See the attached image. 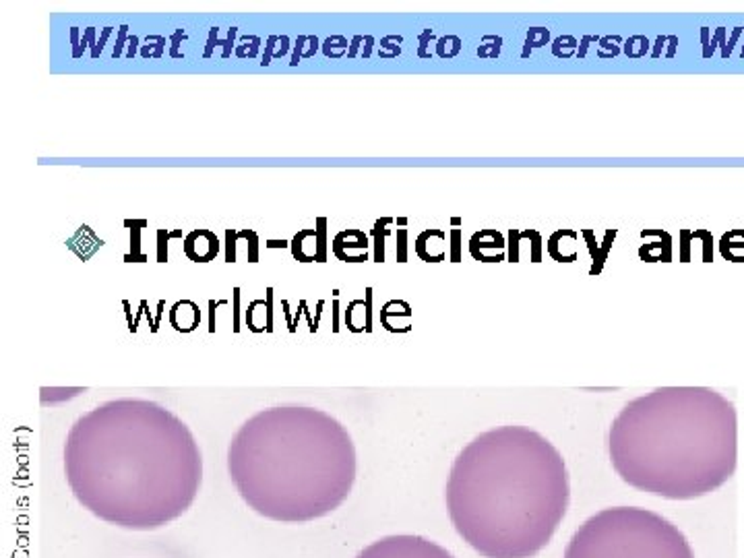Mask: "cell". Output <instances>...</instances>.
<instances>
[{
	"label": "cell",
	"mask_w": 744,
	"mask_h": 558,
	"mask_svg": "<svg viewBox=\"0 0 744 558\" xmlns=\"http://www.w3.org/2000/svg\"><path fill=\"white\" fill-rule=\"evenodd\" d=\"M506 236H509V242H506V246H509L506 259H509V262L522 261V245L525 240L530 242V261L531 262H542V236H539L538 229L511 228L509 234H506Z\"/></svg>",
	"instance_id": "obj_13"
},
{
	"label": "cell",
	"mask_w": 744,
	"mask_h": 558,
	"mask_svg": "<svg viewBox=\"0 0 744 558\" xmlns=\"http://www.w3.org/2000/svg\"><path fill=\"white\" fill-rule=\"evenodd\" d=\"M407 261V229L401 228L397 232V262Z\"/></svg>",
	"instance_id": "obj_34"
},
{
	"label": "cell",
	"mask_w": 744,
	"mask_h": 558,
	"mask_svg": "<svg viewBox=\"0 0 744 558\" xmlns=\"http://www.w3.org/2000/svg\"><path fill=\"white\" fill-rule=\"evenodd\" d=\"M401 42H404V37H401V36H387V37H383V39H380L379 54L383 56V58H395V56H399V52H401L399 46H389V44H401Z\"/></svg>",
	"instance_id": "obj_30"
},
{
	"label": "cell",
	"mask_w": 744,
	"mask_h": 558,
	"mask_svg": "<svg viewBox=\"0 0 744 558\" xmlns=\"http://www.w3.org/2000/svg\"><path fill=\"white\" fill-rule=\"evenodd\" d=\"M600 48H598V56L600 58H616L621 54V46L624 44V39L621 36H606L600 37Z\"/></svg>",
	"instance_id": "obj_22"
},
{
	"label": "cell",
	"mask_w": 744,
	"mask_h": 558,
	"mask_svg": "<svg viewBox=\"0 0 744 558\" xmlns=\"http://www.w3.org/2000/svg\"><path fill=\"white\" fill-rule=\"evenodd\" d=\"M236 34H238V29H236V28H230L226 42H222V39H220V46H223L222 58H230V54H232V46H234V37H236Z\"/></svg>",
	"instance_id": "obj_37"
},
{
	"label": "cell",
	"mask_w": 744,
	"mask_h": 558,
	"mask_svg": "<svg viewBox=\"0 0 744 558\" xmlns=\"http://www.w3.org/2000/svg\"><path fill=\"white\" fill-rule=\"evenodd\" d=\"M278 39H280V36H272L267 39V48H265V54H263V67H269V64H272V56H273V52H275V44H278Z\"/></svg>",
	"instance_id": "obj_38"
},
{
	"label": "cell",
	"mask_w": 744,
	"mask_h": 558,
	"mask_svg": "<svg viewBox=\"0 0 744 558\" xmlns=\"http://www.w3.org/2000/svg\"><path fill=\"white\" fill-rule=\"evenodd\" d=\"M327 220L319 218L317 228L300 229L289 242L294 259L298 262H325L327 261Z\"/></svg>",
	"instance_id": "obj_7"
},
{
	"label": "cell",
	"mask_w": 744,
	"mask_h": 558,
	"mask_svg": "<svg viewBox=\"0 0 744 558\" xmlns=\"http://www.w3.org/2000/svg\"><path fill=\"white\" fill-rule=\"evenodd\" d=\"M666 42H668V37H666V36H660V37H657V42H656V50H654V52H651V56H654V58H657V56H660V52H662V46H664V44H666Z\"/></svg>",
	"instance_id": "obj_50"
},
{
	"label": "cell",
	"mask_w": 744,
	"mask_h": 558,
	"mask_svg": "<svg viewBox=\"0 0 744 558\" xmlns=\"http://www.w3.org/2000/svg\"><path fill=\"white\" fill-rule=\"evenodd\" d=\"M331 251L344 262H364L371 254V238L358 228L341 229L331 242Z\"/></svg>",
	"instance_id": "obj_8"
},
{
	"label": "cell",
	"mask_w": 744,
	"mask_h": 558,
	"mask_svg": "<svg viewBox=\"0 0 744 558\" xmlns=\"http://www.w3.org/2000/svg\"><path fill=\"white\" fill-rule=\"evenodd\" d=\"M127 34H129V25H122L121 28V34H118V39H116V46H114V52H112V56L114 58H118V56H122V48H124V37H127Z\"/></svg>",
	"instance_id": "obj_39"
},
{
	"label": "cell",
	"mask_w": 744,
	"mask_h": 558,
	"mask_svg": "<svg viewBox=\"0 0 744 558\" xmlns=\"http://www.w3.org/2000/svg\"><path fill=\"white\" fill-rule=\"evenodd\" d=\"M137 46H139V37L137 36H130L129 37V52H127V58H133L137 54Z\"/></svg>",
	"instance_id": "obj_48"
},
{
	"label": "cell",
	"mask_w": 744,
	"mask_h": 558,
	"mask_svg": "<svg viewBox=\"0 0 744 558\" xmlns=\"http://www.w3.org/2000/svg\"><path fill=\"white\" fill-rule=\"evenodd\" d=\"M217 34H220V29H217V28H212V29H209V39H207V48H205V58L212 56V52H213L215 46H220V39H217Z\"/></svg>",
	"instance_id": "obj_40"
},
{
	"label": "cell",
	"mask_w": 744,
	"mask_h": 558,
	"mask_svg": "<svg viewBox=\"0 0 744 558\" xmlns=\"http://www.w3.org/2000/svg\"><path fill=\"white\" fill-rule=\"evenodd\" d=\"M347 52V39L344 36H331L322 44V54L327 58H339Z\"/></svg>",
	"instance_id": "obj_24"
},
{
	"label": "cell",
	"mask_w": 744,
	"mask_h": 558,
	"mask_svg": "<svg viewBox=\"0 0 744 558\" xmlns=\"http://www.w3.org/2000/svg\"><path fill=\"white\" fill-rule=\"evenodd\" d=\"M720 253L726 261L744 262V229H730L722 236Z\"/></svg>",
	"instance_id": "obj_16"
},
{
	"label": "cell",
	"mask_w": 744,
	"mask_h": 558,
	"mask_svg": "<svg viewBox=\"0 0 744 558\" xmlns=\"http://www.w3.org/2000/svg\"><path fill=\"white\" fill-rule=\"evenodd\" d=\"M550 42V29L548 28H531L525 37V48L522 52V58H528L533 48H542Z\"/></svg>",
	"instance_id": "obj_19"
},
{
	"label": "cell",
	"mask_w": 744,
	"mask_h": 558,
	"mask_svg": "<svg viewBox=\"0 0 744 558\" xmlns=\"http://www.w3.org/2000/svg\"><path fill=\"white\" fill-rule=\"evenodd\" d=\"M581 236L585 238V245H588L591 261H594V265H591L589 269V275L591 278H596V275H600L604 271V265H606V261H608V254L612 251V245H614V238L618 236V229L616 228L606 229L602 245H598L596 242V232L591 228L581 229Z\"/></svg>",
	"instance_id": "obj_15"
},
{
	"label": "cell",
	"mask_w": 744,
	"mask_h": 558,
	"mask_svg": "<svg viewBox=\"0 0 744 558\" xmlns=\"http://www.w3.org/2000/svg\"><path fill=\"white\" fill-rule=\"evenodd\" d=\"M180 39H187V34H184L182 29H178L172 36V50H170V54H172L174 58H180V52H178V42H180Z\"/></svg>",
	"instance_id": "obj_43"
},
{
	"label": "cell",
	"mask_w": 744,
	"mask_h": 558,
	"mask_svg": "<svg viewBox=\"0 0 744 558\" xmlns=\"http://www.w3.org/2000/svg\"><path fill=\"white\" fill-rule=\"evenodd\" d=\"M579 42L573 36H558L555 42H552V54L556 58H571L577 54Z\"/></svg>",
	"instance_id": "obj_20"
},
{
	"label": "cell",
	"mask_w": 744,
	"mask_h": 558,
	"mask_svg": "<svg viewBox=\"0 0 744 558\" xmlns=\"http://www.w3.org/2000/svg\"><path fill=\"white\" fill-rule=\"evenodd\" d=\"M451 223H453V226H459L461 220H459V218H453V220H451Z\"/></svg>",
	"instance_id": "obj_52"
},
{
	"label": "cell",
	"mask_w": 744,
	"mask_h": 558,
	"mask_svg": "<svg viewBox=\"0 0 744 558\" xmlns=\"http://www.w3.org/2000/svg\"><path fill=\"white\" fill-rule=\"evenodd\" d=\"M220 240L212 229L199 228L184 236V254L193 262H212L220 254Z\"/></svg>",
	"instance_id": "obj_10"
},
{
	"label": "cell",
	"mask_w": 744,
	"mask_h": 558,
	"mask_svg": "<svg viewBox=\"0 0 744 558\" xmlns=\"http://www.w3.org/2000/svg\"><path fill=\"white\" fill-rule=\"evenodd\" d=\"M163 46H166V39L162 36H147V46L141 48L143 58H160L163 52Z\"/></svg>",
	"instance_id": "obj_28"
},
{
	"label": "cell",
	"mask_w": 744,
	"mask_h": 558,
	"mask_svg": "<svg viewBox=\"0 0 744 558\" xmlns=\"http://www.w3.org/2000/svg\"><path fill=\"white\" fill-rule=\"evenodd\" d=\"M110 34H112V28H104V36H102V39L100 42H97V46H96V50L91 52V58H97L102 54V50H104V44H106V39L110 37Z\"/></svg>",
	"instance_id": "obj_42"
},
{
	"label": "cell",
	"mask_w": 744,
	"mask_h": 558,
	"mask_svg": "<svg viewBox=\"0 0 744 558\" xmlns=\"http://www.w3.org/2000/svg\"><path fill=\"white\" fill-rule=\"evenodd\" d=\"M308 52L305 54V58H313L314 54H317V50H319V39H317V36H308Z\"/></svg>",
	"instance_id": "obj_46"
},
{
	"label": "cell",
	"mask_w": 744,
	"mask_h": 558,
	"mask_svg": "<svg viewBox=\"0 0 744 558\" xmlns=\"http://www.w3.org/2000/svg\"><path fill=\"white\" fill-rule=\"evenodd\" d=\"M681 261H690V229H681Z\"/></svg>",
	"instance_id": "obj_35"
},
{
	"label": "cell",
	"mask_w": 744,
	"mask_h": 558,
	"mask_svg": "<svg viewBox=\"0 0 744 558\" xmlns=\"http://www.w3.org/2000/svg\"><path fill=\"white\" fill-rule=\"evenodd\" d=\"M451 246H449V259L451 262H461V229L456 228L449 234Z\"/></svg>",
	"instance_id": "obj_32"
},
{
	"label": "cell",
	"mask_w": 744,
	"mask_h": 558,
	"mask_svg": "<svg viewBox=\"0 0 744 558\" xmlns=\"http://www.w3.org/2000/svg\"><path fill=\"white\" fill-rule=\"evenodd\" d=\"M355 558H456L440 544L422 536L397 534L385 536L380 540L368 544Z\"/></svg>",
	"instance_id": "obj_6"
},
{
	"label": "cell",
	"mask_w": 744,
	"mask_h": 558,
	"mask_svg": "<svg viewBox=\"0 0 744 558\" xmlns=\"http://www.w3.org/2000/svg\"><path fill=\"white\" fill-rule=\"evenodd\" d=\"M240 236L248 242V245H247L248 262L259 261V236H256L255 229H240Z\"/></svg>",
	"instance_id": "obj_29"
},
{
	"label": "cell",
	"mask_w": 744,
	"mask_h": 558,
	"mask_svg": "<svg viewBox=\"0 0 744 558\" xmlns=\"http://www.w3.org/2000/svg\"><path fill=\"white\" fill-rule=\"evenodd\" d=\"M579 232L571 228H561L546 242V251L556 262H575L579 259Z\"/></svg>",
	"instance_id": "obj_14"
},
{
	"label": "cell",
	"mask_w": 744,
	"mask_h": 558,
	"mask_svg": "<svg viewBox=\"0 0 744 558\" xmlns=\"http://www.w3.org/2000/svg\"><path fill=\"white\" fill-rule=\"evenodd\" d=\"M395 220L393 218H383V220H377L374 221V228H372V259L374 262H385V240L387 236H391V223Z\"/></svg>",
	"instance_id": "obj_18"
},
{
	"label": "cell",
	"mask_w": 744,
	"mask_h": 558,
	"mask_svg": "<svg viewBox=\"0 0 744 558\" xmlns=\"http://www.w3.org/2000/svg\"><path fill=\"white\" fill-rule=\"evenodd\" d=\"M470 254L480 262H503L506 257V240L495 228H484L470 238Z\"/></svg>",
	"instance_id": "obj_9"
},
{
	"label": "cell",
	"mask_w": 744,
	"mask_h": 558,
	"mask_svg": "<svg viewBox=\"0 0 744 558\" xmlns=\"http://www.w3.org/2000/svg\"><path fill=\"white\" fill-rule=\"evenodd\" d=\"M350 432L327 412L300 405L248 418L228 446L230 478L256 513L272 521L321 520L355 482Z\"/></svg>",
	"instance_id": "obj_4"
},
{
	"label": "cell",
	"mask_w": 744,
	"mask_h": 558,
	"mask_svg": "<svg viewBox=\"0 0 744 558\" xmlns=\"http://www.w3.org/2000/svg\"><path fill=\"white\" fill-rule=\"evenodd\" d=\"M308 42V36H300L298 39H296V46H294V54H292V61H289V64H292V67H296V64L300 62V58H302V54H305V44Z\"/></svg>",
	"instance_id": "obj_36"
},
{
	"label": "cell",
	"mask_w": 744,
	"mask_h": 558,
	"mask_svg": "<svg viewBox=\"0 0 744 558\" xmlns=\"http://www.w3.org/2000/svg\"><path fill=\"white\" fill-rule=\"evenodd\" d=\"M414 251L424 262H443L449 257V242H447V232L439 228H428L420 232L414 245Z\"/></svg>",
	"instance_id": "obj_12"
},
{
	"label": "cell",
	"mask_w": 744,
	"mask_h": 558,
	"mask_svg": "<svg viewBox=\"0 0 744 558\" xmlns=\"http://www.w3.org/2000/svg\"><path fill=\"white\" fill-rule=\"evenodd\" d=\"M564 558H695V553L687 536L660 513L612 507L579 525Z\"/></svg>",
	"instance_id": "obj_5"
},
{
	"label": "cell",
	"mask_w": 744,
	"mask_h": 558,
	"mask_svg": "<svg viewBox=\"0 0 744 558\" xmlns=\"http://www.w3.org/2000/svg\"><path fill=\"white\" fill-rule=\"evenodd\" d=\"M500 44H503V39L497 37V36H484L482 37V46L478 48V56L480 58H498L500 54Z\"/></svg>",
	"instance_id": "obj_26"
},
{
	"label": "cell",
	"mask_w": 744,
	"mask_h": 558,
	"mask_svg": "<svg viewBox=\"0 0 744 558\" xmlns=\"http://www.w3.org/2000/svg\"><path fill=\"white\" fill-rule=\"evenodd\" d=\"M641 238H656L648 245L639 246V259L643 262H670L673 261V236L666 229L648 228L641 229Z\"/></svg>",
	"instance_id": "obj_11"
},
{
	"label": "cell",
	"mask_w": 744,
	"mask_h": 558,
	"mask_svg": "<svg viewBox=\"0 0 744 558\" xmlns=\"http://www.w3.org/2000/svg\"><path fill=\"white\" fill-rule=\"evenodd\" d=\"M623 52L629 58H643L649 52V39L645 37V36H633V37H629L627 42H624Z\"/></svg>",
	"instance_id": "obj_23"
},
{
	"label": "cell",
	"mask_w": 744,
	"mask_h": 558,
	"mask_svg": "<svg viewBox=\"0 0 744 558\" xmlns=\"http://www.w3.org/2000/svg\"><path fill=\"white\" fill-rule=\"evenodd\" d=\"M288 44H289V37H288V36H280V46H278V48H275L273 56H275V58L286 56V54H288V48H289Z\"/></svg>",
	"instance_id": "obj_41"
},
{
	"label": "cell",
	"mask_w": 744,
	"mask_h": 558,
	"mask_svg": "<svg viewBox=\"0 0 744 558\" xmlns=\"http://www.w3.org/2000/svg\"><path fill=\"white\" fill-rule=\"evenodd\" d=\"M94 36H96L94 28H88V29H85V37L81 39V42H79V29H77V28H72V29H71L72 56H75V58H81V56H83V50H85V44L91 42V39H94Z\"/></svg>",
	"instance_id": "obj_27"
},
{
	"label": "cell",
	"mask_w": 744,
	"mask_h": 558,
	"mask_svg": "<svg viewBox=\"0 0 744 558\" xmlns=\"http://www.w3.org/2000/svg\"><path fill=\"white\" fill-rule=\"evenodd\" d=\"M366 331H371V302H372V290L366 287Z\"/></svg>",
	"instance_id": "obj_45"
},
{
	"label": "cell",
	"mask_w": 744,
	"mask_h": 558,
	"mask_svg": "<svg viewBox=\"0 0 744 558\" xmlns=\"http://www.w3.org/2000/svg\"><path fill=\"white\" fill-rule=\"evenodd\" d=\"M236 240H238V232L234 228L226 229V262H236Z\"/></svg>",
	"instance_id": "obj_33"
},
{
	"label": "cell",
	"mask_w": 744,
	"mask_h": 558,
	"mask_svg": "<svg viewBox=\"0 0 744 558\" xmlns=\"http://www.w3.org/2000/svg\"><path fill=\"white\" fill-rule=\"evenodd\" d=\"M288 245H289V242H286V240H269L267 242L269 248H286Z\"/></svg>",
	"instance_id": "obj_51"
},
{
	"label": "cell",
	"mask_w": 744,
	"mask_h": 558,
	"mask_svg": "<svg viewBox=\"0 0 744 558\" xmlns=\"http://www.w3.org/2000/svg\"><path fill=\"white\" fill-rule=\"evenodd\" d=\"M259 44H261V39L256 37V36H245V37H240V44L236 46V56H240V58H255L256 54H259Z\"/></svg>",
	"instance_id": "obj_25"
},
{
	"label": "cell",
	"mask_w": 744,
	"mask_h": 558,
	"mask_svg": "<svg viewBox=\"0 0 744 558\" xmlns=\"http://www.w3.org/2000/svg\"><path fill=\"white\" fill-rule=\"evenodd\" d=\"M561 451L528 426H498L464 446L445 501L464 542L484 558H531L548 546L569 509Z\"/></svg>",
	"instance_id": "obj_2"
},
{
	"label": "cell",
	"mask_w": 744,
	"mask_h": 558,
	"mask_svg": "<svg viewBox=\"0 0 744 558\" xmlns=\"http://www.w3.org/2000/svg\"><path fill=\"white\" fill-rule=\"evenodd\" d=\"M591 42H600V37H598V36H585V37L581 39V44H579V46H581V48L577 50L579 58H583V56H585V52H588V46H589Z\"/></svg>",
	"instance_id": "obj_44"
},
{
	"label": "cell",
	"mask_w": 744,
	"mask_h": 558,
	"mask_svg": "<svg viewBox=\"0 0 744 558\" xmlns=\"http://www.w3.org/2000/svg\"><path fill=\"white\" fill-rule=\"evenodd\" d=\"M124 226L130 229V253L124 257L127 262H145L147 261V254L141 253V232L143 228L147 226L145 220H127Z\"/></svg>",
	"instance_id": "obj_17"
},
{
	"label": "cell",
	"mask_w": 744,
	"mask_h": 558,
	"mask_svg": "<svg viewBox=\"0 0 744 558\" xmlns=\"http://www.w3.org/2000/svg\"><path fill=\"white\" fill-rule=\"evenodd\" d=\"M64 474L83 509L124 529L149 531L190 509L203 482L193 432L163 405L112 399L83 413L64 445Z\"/></svg>",
	"instance_id": "obj_1"
},
{
	"label": "cell",
	"mask_w": 744,
	"mask_h": 558,
	"mask_svg": "<svg viewBox=\"0 0 744 558\" xmlns=\"http://www.w3.org/2000/svg\"><path fill=\"white\" fill-rule=\"evenodd\" d=\"M272 298H273V290L269 287L267 290V331H272Z\"/></svg>",
	"instance_id": "obj_47"
},
{
	"label": "cell",
	"mask_w": 744,
	"mask_h": 558,
	"mask_svg": "<svg viewBox=\"0 0 744 558\" xmlns=\"http://www.w3.org/2000/svg\"><path fill=\"white\" fill-rule=\"evenodd\" d=\"M461 37L457 36H443L440 39H437V54L440 58H456L459 52H461Z\"/></svg>",
	"instance_id": "obj_21"
},
{
	"label": "cell",
	"mask_w": 744,
	"mask_h": 558,
	"mask_svg": "<svg viewBox=\"0 0 744 558\" xmlns=\"http://www.w3.org/2000/svg\"><path fill=\"white\" fill-rule=\"evenodd\" d=\"M608 451L612 468L633 488L693 501L734 476L736 408L707 387H662L618 412Z\"/></svg>",
	"instance_id": "obj_3"
},
{
	"label": "cell",
	"mask_w": 744,
	"mask_h": 558,
	"mask_svg": "<svg viewBox=\"0 0 744 558\" xmlns=\"http://www.w3.org/2000/svg\"><path fill=\"white\" fill-rule=\"evenodd\" d=\"M362 42H364V37H362V36H355V37L352 39V46H350V52H347V56L354 58L355 54H358V46H360Z\"/></svg>",
	"instance_id": "obj_49"
},
{
	"label": "cell",
	"mask_w": 744,
	"mask_h": 558,
	"mask_svg": "<svg viewBox=\"0 0 744 558\" xmlns=\"http://www.w3.org/2000/svg\"><path fill=\"white\" fill-rule=\"evenodd\" d=\"M172 238V232L168 229H157V262H168V242Z\"/></svg>",
	"instance_id": "obj_31"
}]
</instances>
